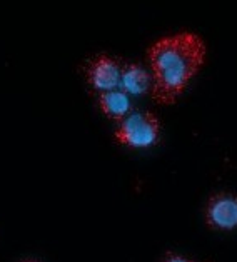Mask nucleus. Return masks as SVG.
Segmentation results:
<instances>
[{"instance_id": "7", "label": "nucleus", "mask_w": 237, "mask_h": 262, "mask_svg": "<svg viewBox=\"0 0 237 262\" xmlns=\"http://www.w3.org/2000/svg\"><path fill=\"white\" fill-rule=\"evenodd\" d=\"M161 262H196V260L187 259V257H184V255H179L176 252H167L161 259Z\"/></svg>"}, {"instance_id": "1", "label": "nucleus", "mask_w": 237, "mask_h": 262, "mask_svg": "<svg viewBox=\"0 0 237 262\" xmlns=\"http://www.w3.org/2000/svg\"><path fill=\"white\" fill-rule=\"evenodd\" d=\"M206 43L196 32L165 35L149 47L152 74L150 94L159 104H172L189 85L206 60Z\"/></svg>"}, {"instance_id": "5", "label": "nucleus", "mask_w": 237, "mask_h": 262, "mask_svg": "<svg viewBox=\"0 0 237 262\" xmlns=\"http://www.w3.org/2000/svg\"><path fill=\"white\" fill-rule=\"evenodd\" d=\"M120 84L127 94H145L152 89V74L139 62H122Z\"/></svg>"}, {"instance_id": "4", "label": "nucleus", "mask_w": 237, "mask_h": 262, "mask_svg": "<svg viewBox=\"0 0 237 262\" xmlns=\"http://www.w3.org/2000/svg\"><path fill=\"white\" fill-rule=\"evenodd\" d=\"M120 75H122V62L107 54H97L87 62V82L100 92L117 89L120 84Z\"/></svg>"}, {"instance_id": "6", "label": "nucleus", "mask_w": 237, "mask_h": 262, "mask_svg": "<svg viewBox=\"0 0 237 262\" xmlns=\"http://www.w3.org/2000/svg\"><path fill=\"white\" fill-rule=\"evenodd\" d=\"M99 107L107 117L114 120H122L131 112V99L129 94L122 89H112V91L99 94Z\"/></svg>"}, {"instance_id": "8", "label": "nucleus", "mask_w": 237, "mask_h": 262, "mask_svg": "<svg viewBox=\"0 0 237 262\" xmlns=\"http://www.w3.org/2000/svg\"><path fill=\"white\" fill-rule=\"evenodd\" d=\"M24 262H37V260H32V259H29V260H24Z\"/></svg>"}, {"instance_id": "2", "label": "nucleus", "mask_w": 237, "mask_h": 262, "mask_svg": "<svg viewBox=\"0 0 237 262\" xmlns=\"http://www.w3.org/2000/svg\"><path fill=\"white\" fill-rule=\"evenodd\" d=\"M161 134V122L152 111H134L120 120L115 129V140L119 144L142 149L157 142Z\"/></svg>"}, {"instance_id": "3", "label": "nucleus", "mask_w": 237, "mask_h": 262, "mask_svg": "<svg viewBox=\"0 0 237 262\" xmlns=\"http://www.w3.org/2000/svg\"><path fill=\"white\" fill-rule=\"evenodd\" d=\"M207 227L214 231H232L237 227V195L232 192H216L209 197L204 210Z\"/></svg>"}]
</instances>
